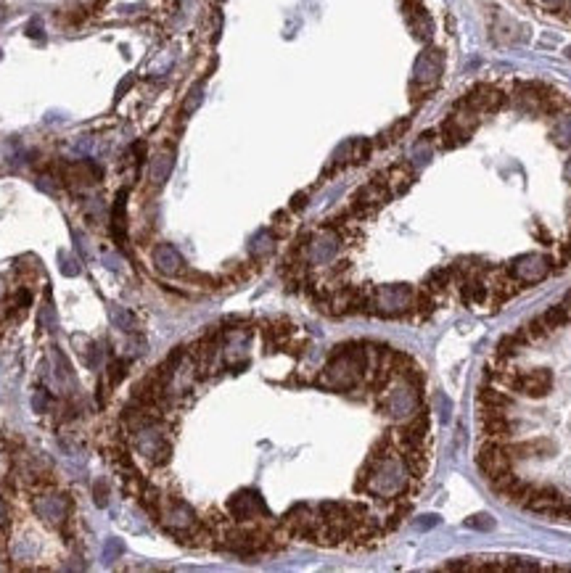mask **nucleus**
Returning a JSON list of instances; mask_svg holds the SVG:
<instances>
[{
	"label": "nucleus",
	"instance_id": "b1692460",
	"mask_svg": "<svg viewBox=\"0 0 571 573\" xmlns=\"http://www.w3.org/2000/svg\"><path fill=\"white\" fill-rule=\"evenodd\" d=\"M199 101H201V87H196V90H193V93H190L188 103H186V106H183V109H186V114H190V111H193V109H196V106H199Z\"/></svg>",
	"mask_w": 571,
	"mask_h": 573
},
{
	"label": "nucleus",
	"instance_id": "4be33fe9",
	"mask_svg": "<svg viewBox=\"0 0 571 573\" xmlns=\"http://www.w3.org/2000/svg\"><path fill=\"white\" fill-rule=\"evenodd\" d=\"M466 526H471V528H492V521L486 515H473V518L466 521Z\"/></svg>",
	"mask_w": 571,
	"mask_h": 573
},
{
	"label": "nucleus",
	"instance_id": "a878e982",
	"mask_svg": "<svg viewBox=\"0 0 571 573\" xmlns=\"http://www.w3.org/2000/svg\"><path fill=\"white\" fill-rule=\"evenodd\" d=\"M561 254H563V262H569L571 259V236H569V240L561 246Z\"/></svg>",
	"mask_w": 571,
	"mask_h": 573
},
{
	"label": "nucleus",
	"instance_id": "9b49d317",
	"mask_svg": "<svg viewBox=\"0 0 571 573\" xmlns=\"http://www.w3.org/2000/svg\"><path fill=\"white\" fill-rule=\"evenodd\" d=\"M154 265L164 275H175V272H180V267H183V256H180V251L175 246L161 243V246H156L154 251Z\"/></svg>",
	"mask_w": 571,
	"mask_h": 573
},
{
	"label": "nucleus",
	"instance_id": "c756f323",
	"mask_svg": "<svg viewBox=\"0 0 571 573\" xmlns=\"http://www.w3.org/2000/svg\"><path fill=\"white\" fill-rule=\"evenodd\" d=\"M566 56H569V58H571V48H569V51H566Z\"/></svg>",
	"mask_w": 571,
	"mask_h": 573
},
{
	"label": "nucleus",
	"instance_id": "dca6fc26",
	"mask_svg": "<svg viewBox=\"0 0 571 573\" xmlns=\"http://www.w3.org/2000/svg\"><path fill=\"white\" fill-rule=\"evenodd\" d=\"M452 280H455L452 267H439V270H434L432 275L426 278V291H429L432 296H436V293H445V291L450 288Z\"/></svg>",
	"mask_w": 571,
	"mask_h": 573
},
{
	"label": "nucleus",
	"instance_id": "2eb2a0df",
	"mask_svg": "<svg viewBox=\"0 0 571 573\" xmlns=\"http://www.w3.org/2000/svg\"><path fill=\"white\" fill-rule=\"evenodd\" d=\"M468 135H471V130H466L463 124H458L452 117L442 124V143H445V148H455V146L466 143Z\"/></svg>",
	"mask_w": 571,
	"mask_h": 573
},
{
	"label": "nucleus",
	"instance_id": "f8f14e48",
	"mask_svg": "<svg viewBox=\"0 0 571 573\" xmlns=\"http://www.w3.org/2000/svg\"><path fill=\"white\" fill-rule=\"evenodd\" d=\"M516 330H519V336L524 338V344H526V346H529V344H539V341H545V338L553 333V330L548 328V322L542 320V315H539V317H532V320H526L524 325H519Z\"/></svg>",
	"mask_w": 571,
	"mask_h": 573
},
{
	"label": "nucleus",
	"instance_id": "412c9836",
	"mask_svg": "<svg viewBox=\"0 0 571 573\" xmlns=\"http://www.w3.org/2000/svg\"><path fill=\"white\" fill-rule=\"evenodd\" d=\"M122 552H124V547H122V541H120V539H109V541H106V552H104V557L109 560V563H111V560H114L117 555H122Z\"/></svg>",
	"mask_w": 571,
	"mask_h": 573
},
{
	"label": "nucleus",
	"instance_id": "bb28decb",
	"mask_svg": "<svg viewBox=\"0 0 571 573\" xmlns=\"http://www.w3.org/2000/svg\"><path fill=\"white\" fill-rule=\"evenodd\" d=\"M539 3H542V5H548V8H561L566 0H539Z\"/></svg>",
	"mask_w": 571,
	"mask_h": 573
},
{
	"label": "nucleus",
	"instance_id": "39448f33",
	"mask_svg": "<svg viewBox=\"0 0 571 573\" xmlns=\"http://www.w3.org/2000/svg\"><path fill=\"white\" fill-rule=\"evenodd\" d=\"M508 272H511V278H516L519 283H537V280H542L548 272H550V259H545V256H537V254H526V256H519L511 267H508Z\"/></svg>",
	"mask_w": 571,
	"mask_h": 573
},
{
	"label": "nucleus",
	"instance_id": "cd10ccee",
	"mask_svg": "<svg viewBox=\"0 0 571 573\" xmlns=\"http://www.w3.org/2000/svg\"><path fill=\"white\" fill-rule=\"evenodd\" d=\"M566 180L571 183V159H569V164H566Z\"/></svg>",
	"mask_w": 571,
	"mask_h": 573
},
{
	"label": "nucleus",
	"instance_id": "7ed1b4c3",
	"mask_svg": "<svg viewBox=\"0 0 571 573\" xmlns=\"http://www.w3.org/2000/svg\"><path fill=\"white\" fill-rule=\"evenodd\" d=\"M502 103H505V93L497 87H489V85H476L473 90H468L466 95L455 106L460 109H471L476 114H484V111H497Z\"/></svg>",
	"mask_w": 571,
	"mask_h": 573
},
{
	"label": "nucleus",
	"instance_id": "9d476101",
	"mask_svg": "<svg viewBox=\"0 0 571 573\" xmlns=\"http://www.w3.org/2000/svg\"><path fill=\"white\" fill-rule=\"evenodd\" d=\"M439 74H442V53L439 51L421 53L416 61V82L423 85V87H432V85H436Z\"/></svg>",
	"mask_w": 571,
	"mask_h": 573
},
{
	"label": "nucleus",
	"instance_id": "f3484780",
	"mask_svg": "<svg viewBox=\"0 0 571 573\" xmlns=\"http://www.w3.org/2000/svg\"><path fill=\"white\" fill-rule=\"evenodd\" d=\"M172 164H175L172 153H159L154 161H151V180H154V186H161V183L170 177Z\"/></svg>",
	"mask_w": 571,
	"mask_h": 573
},
{
	"label": "nucleus",
	"instance_id": "aec40b11",
	"mask_svg": "<svg viewBox=\"0 0 571 573\" xmlns=\"http://www.w3.org/2000/svg\"><path fill=\"white\" fill-rule=\"evenodd\" d=\"M111 320L117 322V325H124V330H135V325H138L135 317H133L127 309H122V315H120V309H117V306L111 309Z\"/></svg>",
	"mask_w": 571,
	"mask_h": 573
},
{
	"label": "nucleus",
	"instance_id": "423d86ee",
	"mask_svg": "<svg viewBox=\"0 0 571 573\" xmlns=\"http://www.w3.org/2000/svg\"><path fill=\"white\" fill-rule=\"evenodd\" d=\"M230 515L236 521H254L257 515H267V507L262 502V497L257 491H238L233 499H230Z\"/></svg>",
	"mask_w": 571,
	"mask_h": 573
},
{
	"label": "nucleus",
	"instance_id": "f03ea898",
	"mask_svg": "<svg viewBox=\"0 0 571 573\" xmlns=\"http://www.w3.org/2000/svg\"><path fill=\"white\" fill-rule=\"evenodd\" d=\"M413 299H416V291L410 286H386L379 288L373 296H370V306H376L373 312L379 315H402L413 306Z\"/></svg>",
	"mask_w": 571,
	"mask_h": 573
},
{
	"label": "nucleus",
	"instance_id": "6ab92c4d",
	"mask_svg": "<svg viewBox=\"0 0 571 573\" xmlns=\"http://www.w3.org/2000/svg\"><path fill=\"white\" fill-rule=\"evenodd\" d=\"M553 137H555V143H558V146H569V143H571V117H563V114H558Z\"/></svg>",
	"mask_w": 571,
	"mask_h": 573
},
{
	"label": "nucleus",
	"instance_id": "1a4fd4ad",
	"mask_svg": "<svg viewBox=\"0 0 571 573\" xmlns=\"http://www.w3.org/2000/svg\"><path fill=\"white\" fill-rule=\"evenodd\" d=\"M37 515L48 523H64L69 518V499L67 497H58V494H51V497H40L35 502Z\"/></svg>",
	"mask_w": 571,
	"mask_h": 573
},
{
	"label": "nucleus",
	"instance_id": "4468645a",
	"mask_svg": "<svg viewBox=\"0 0 571 573\" xmlns=\"http://www.w3.org/2000/svg\"><path fill=\"white\" fill-rule=\"evenodd\" d=\"M386 183H389V190H394V193H402V190H407V188L413 186V180H416V172L410 169V164H397V167H392L386 175Z\"/></svg>",
	"mask_w": 571,
	"mask_h": 573
},
{
	"label": "nucleus",
	"instance_id": "20e7f679",
	"mask_svg": "<svg viewBox=\"0 0 571 573\" xmlns=\"http://www.w3.org/2000/svg\"><path fill=\"white\" fill-rule=\"evenodd\" d=\"M563 505V494L555 489V486H548V484H535V489L529 494V499L524 502V510L529 513H537V515H550L555 518L558 507Z\"/></svg>",
	"mask_w": 571,
	"mask_h": 573
},
{
	"label": "nucleus",
	"instance_id": "c85d7f7f",
	"mask_svg": "<svg viewBox=\"0 0 571 573\" xmlns=\"http://www.w3.org/2000/svg\"><path fill=\"white\" fill-rule=\"evenodd\" d=\"M563 304H566V309H569V312H571V291H569V293H566V302H563Z\"/></svg>",
	"mask_w": 571,
	"mask_h": 573
},
{
	"label": "nucleus",
	"instance_id": "6e6552de",
	"mask_svg": "<svg viewBox=\"0 0 571 573\" xmlns=\"http://www.w3.org/2000/svg\"><path fill=\"white\" fill-rule=\"evenodd\" d=\"M513 405L511 391L495 386H479L476 391V409L479 412H508Z\"/></svg>",
	"mask_w": 571,
	"mask_h": 573
},
{
	"label": "nucleus",
	"instance_id": "ddd939ff",
	"mask_svg": "<svg viewBox=\"0 0 571 573\" xmlns=\"http://www.w3.org/2000/svg\"><path fill=\"white\" fill-rule=\"evenodd\" d=\"M524 346H526V344H524V338L519 336V330H513V333H508V336H502L500 341H497V346H495V359L511 362V359L519 357V352Z\"/></svg>",
	"mask_w": 571,
	"mask_h": 573
},
{
	"label": "nucleus",
	"instance_id": "5701e85b",
	"mask_svg": "<svg viewBox=\"0 0 571 573\" xmlns=\"http://www.w3.org/2000/svg\"><path fill=\"white\" fill-rule=\"evenodd\" d=\"M5 528H8V507L0 499V539L5 537Z\"/></svg>",
	"mask_w": 571,
	"mask_h": 573
},
{
	"label": "nucleus",
	"instance_id": "0eeeda50",
	"mask_svg": "<svg viewBox=\"0 0 571 573\" xmlns=\"http://www.w3.org/2000/svg\"><path fill=\"white\" fill-rule=\"evenodd\" d=\"M161 523H164V528H170L175 534H190L196 528V515H193V510L186 502H177L175 499V502H170V505L164 507Z\"/></svg>",
	"mask_w": 571,
	"mask_h": 573
},
{
	"label": "nucleus",
	"instance_id": "a211bd4d",
	"mask_svg": "<svg viewBox=\"0 0 571 573\" xmlns=\"http://www.w3.org/2000/svg\"><path fill=\"white\" fill-rule=\"evenodd\" d=\"M569 309H566V304H553V306H548L545 312H542V320L548 322V328L550 330H555V328H563L566 322H569Z\"/></svg>",
	"mask_w": 571,
	"mask_h": 573
},
{
	"label": "nucleus",
	"instance_id": "f257e3e1",
	"mask_svg": "<svg viewBox=\"0 0 571 573\" xmlns=\"http://www.w3.org/2000/svg\"><path fill=\"white\" fill-rule=\"evenodd\" d=\"M476 465H479V471L484 473L486 481L492 484V481H497L502 475L513 473V465H516V462L505 455L502 441L484 436V441L479 444V452H476Z\"/></svg>",
	"mask_w": 571,
	"mask_h": 573
},
{
	"label": "nucleus",
	"instance_id": "393cba45",
	"mask_svg": "<svg viewBox=\"0 0 571 573\" xmlns=\"http://www.w3.org/2000/svg\"><path fill=\"white\" fill-rule=\"evenodd\" d=\"M27 34H30V37H40V40H43V27H40V21H32V24L27 27Z\"/></svg>",
	"mask_w": 571,
	"mask_h": 573
}]
</instances>
